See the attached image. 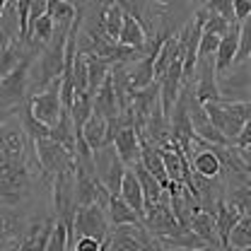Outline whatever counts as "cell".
<instances>
[{
    "mask_svg": "<svg viewBox=\"0 0 251 251\" xmlns=\"http://www.w3.org/2000/svg\"><path fill=\"white\" fill-rule=\"evenodd\" d=\"M70 2H75V0H70Z\"/></svg>",
    "mask_w": 251,
    "mask_h": 251,
    "instance_id": "cell-42",
    "label": "cell"
},
{
    "mask_svg": "<svg viewBox=\"0 0 251 251\" xmlns=\"http://www.w3.org/2000/svg\"><path fill=\"white\" fill-rule=\"evenodd\" d=\"M94 111L101 114V116H106V119L121 114L119 97H116V90H114V77H111V75L104 80V85H101V87L97 90V94H94Z\"/></svg>",
    "mask_w": 251,
    "mask_h": 251,
    "instance_id": "cell-17",
    "label": "cell"
},
{
    "mask_svg": "<svg viewBox=\"0 0 251 251\" xmlns=\"http://www.w3.org/2000/svg\"><path fill=\"white\" fill-rule=\"evenodd\" d=\"M114 63L104 56H87V70H90V92L97 94V90L104 85V80L111 75Z\"/></svg>",
    "mask_w": 251,
    "mask_h": 251,
    "instance_id": "cell-26",
    "label": "cell"
},
{
    "mask_svg": "<svg viewBox=\"0 0 251 251\" xmlns=\"http://www.w3.org/2000/svg\"><path fill=\"white\" fill-rule=\"evenodd\" d=\"M36 56L39 53H31L29 58H25L12 73L0 77V104L5 109V116L12 111V106L25 101V94H27V87H29L31 80V65L36 61Z\"/></svg>",
    "mask_w": 251,
    "mask_h": 251,
    "instance_id": "cell-2",
    "label": "cell"
},
{
    "mask_svg": "<svg viewBox=\"0 0 251 251\" xmlns=\"http://www.w3.org/2000/svg\"><path fill=\"white\" fill-rule=\"evenodd\" d=\"M234 15H237V22H244L251 15V0H234Z\"/></svg>",
    "mask_w": 251,
    "mask_h": 251,
    "instance_id": "cell-36",
    "label": "cell"
},
{
    "mask_svg": "<svg viewBox=\"0 0 251 251\" xmlns=\"http://www.w3.org/2000/svg\"><path fill=\"white\" fill-rule=\"evenodd\" d=\"M124 7L116 2V0H106L99 10V17H97V27L106 31L114 41H119L121 29H124Z\"/></svg>",
    "mask_w": 251,
    "mask_h": 251,
    "instance_id": "cell-16",
    "label": "cell"
},
{
    "mask_svg": "<svg viewBox=\"0 0 251 251\" xmlns=\"http://www.w3.org/2000/svg\"><path fill=\"white\" fill-rule=\"evenodd\" d=\"M53 227H56V220H41V222H34L29 227V232L25 234L20 249H49V242H51V234H53Z\"/></svg>",
    "mask_w": 251,
    "mask_h": 251,
    "instance_id": "cell-19",
    "label": "cell"
},
{
    "mask_svg": "<svg viewBox=\"0 0 251 251\" xmlns=\"http://www.w3.org/2000/svg\"><path fill=\"white\" fill-rule=\"evenodd\" d=\"M114 145H116L119 155H121V159H124L128 167H133L135 162H140V155H143V140H140L135 126H130V124L124 126L121 133L116 135Z\"/></svg>",
    "mask_w": 251,
    "mask_h": 251,
    "instance_id": "cell-10",
    "label": "cell"
},
{
    "mask_svg": "<svg viewBox=\"0 0 251 251\" xmlns=\"http://www.w3.org/2000/svg\"><path fill=\"white\" fill-rule=\"evenodd\" d=\"M109 225H111L109 222V213H106V208L101 203L80 205L77 213H75V232H77V237L92 234L97 239H101V244H104V239H106V234L111 229Z\"/></svg>",
    "mask_w": 251,
    "mask_h": 251,
    "instance_id": "cell-6",
    "label": "cell"
},
{
    "mask_svg": "<svg viewBox=\"0 0 251 251\" xmlns=\"http://www.w3.org/2000/svg\"><path fill=\"white\" fill-rule=\"evenodd\" d=\"M234 27V22H229V20H225L220 12H213V10H208V17H205V29L208 31H215L220 36H225V34H229Z\"/></svg>",
    "mask_w": 251,
    "mask_h": 251,
    "instance_id": "cell-32",
    "label": "cell"
},
{
    "mask_svg": "<svg viewBox=\"0 0 251 251\" xmlns=\"http://www.w3.org/2000/svg\"><path fill=\"white\" fill-rule=\"evenodd\" d=\"M106 213H109V222L111 225H133V222H145L140 218L128 203L124 201L121 193H111L109 198V205H106Z\"/></svg>",
    "mask_w": 251,
    "mask_h": 251,
    "instance_id": "cell-23",
    "label": "cell"
},
{
    "mask_svg": "<svg viewBox=\"0 0 251 251\" xmlns=\"http://www.w3.org/2000/svg\"><path fill=\"white\" fill-rule=\"evenodd\" d=\"M155 58H157V53H148L145 58L133 63L130 77H133L135 90H145V87H150L152 82H157L155 80Z\"/></svg>",
    "mask_w": 251,
    "mask_h": 251,
    "instance_id": "cell-25",
    "label": "cell"
},
{
    "mask_svg": "<svg viewBox=\"0 0 251 251\" xmlns=\"http://www.w3.org/2000/svg\"><path fill=\"white\" fill-rule=\"evenodd\" d=\"M12 2H17V0H2V7H5V5H12Z\"/></svg>",
    "mask_w": 251,
    "mask_h": 251,
    "instance_id": "cell-40",
    "label": "cell"
},
{
    "mask_svg": "<svg viewBox=\"0 0 251 251\" xmlns=\"http://www.w3.org/2000/svg\"><path fill=\"white\" fill-rule=\"evenodd\" d=\"M193 90H196V97H198L203 104H208V101H222L218 68H215V56H201V58H198Z\"/></svg>",
    "mask_w": 251,
    "mask_h": 251,
    "instance_id": "cell-8",
    "label": "cell"
},
{
    "mask_svg": "<svg viewBox=\"0 0 251 251\" xmlns=\"http://www.w3.org/2000/svg\"><path fill=\"white\" fill-rule=\"evenodd\" d=\"M249 63H251V56H249Z\"/></svg>",
    "mask_w": 251,
    "mask_h": 251,
    "instance_id": "cell-41",
    "label": "cell"
},
{
    "mask_svg": "<svg viewBox=\"0 0 251 251\" xmlns=\"http://www.w3.org/2000/svg\"><path fill=\"white\" fill-rule=\"evenodd\" d=\"M208 10L220 12L225 20L229 22H237V15H234V0H208Z\"/></svg>",
    "mask_w": 251,
    "mask_h": 251,
    "instance_id": "cell-34",
    "label": "cell"
},
{
    "mask_svg": "<svg viewBox=\"0 0 251 251\" xmlns=\"http://www.w3.org/2000/svg\"><path fill=\"white\" fill-rule=\"evenodd\" d=\"M159 239V247L162 249H184V251H203L210 249V244L198 237L193 229H186V232H179V234H169V237H157Z\"/></svg>",
    "mask_w": 251,
    "mask_h": 251,
    "instance_id": "cell-18",
    "label": "cell"
},
{
    "mask_svg": "<svg viewBox=\"0 0 251 251\" xmlns=\"http://www.w3.org/2000/svg\"><path fill=\"white\" fill-rule=\"evenodd\" d=\"M220 92L222 101H247L251 99V68L242 63L232 65V73L227 70L220 75Z\"/></svg>",
    "mask_w": 251,
    "mask_h": 251,
    "instance_id": "cell-9",
    "label": "cell"
},
{
    "mask_svg": "<svg viewBox=\"0 0 251 251\" xmlns=\"http://www.w3.org/2000/svg\"><path fill=\"white\" fill-rule=\"evenodd\" d=\"M249 56H251V15L239 27V51H237V61L234 63L249 61Z\"/></svg>",
    "mask_w": 251,
    "mask_h": 251,
    "instance_id": "cell-31",
    "label": "cell"
},
{
    "mask_svg": "<svg viewBox=\"0 0 251 251\" xmlns=\"http://www.w3.org/2000/svg\"><path fill=\"white\" fill-rule=\"evenodd\" d=\"M68 244H70L68 222L65 220H56V227H53V234H51V242H49V251H65Z\"/></svg>",
    "mask_w": 251,
    "mask_h": 251,
    "instance_id": "cell-30",
    "label": "cell"
},
{
    "mask_svg": "<svg viewBox=\"0 0 251 251\" xmlns=\"http://www.w3.org/2000/svg\"><path fill=\"white\" fill-rule=\"evenodd\" d=\"M119 44L138 46V49H143L145 53H150V51H148V44H150V41H148V29H145L130 12L124 15V29H121V36H119Z\"/></svg>",
    "mask_w": 251,
    "mask_h": 251,
    "instance_id": "cell-20",
    "label": "cell"
},
{
    "mask_svg": "<svg viewBox=\"0 0 251 251\" xmlns=\"http://www.w3.org/2000/svg\"><path fill=\"white\" fill-rule=\"evenodd\" d=\"M51 138H56L61 145H65L73 155L77 152V130H75V121L70 116V109H63L61 119L51 126Z\"/></svg>",
    "mask_w": 251,
    "mask_h": 251,
    "instance_id": "cell-21",
    "label": "cell"
},
{
    "mask_svg": "<svg viewBox=\"0 0 251 251\" xmlns=\"http://www.w3.org/2000/svg\"><path fill=\"white\" fill-rule=\"evenodd\" d=\"M61 90H63V77H58V80H53L46 90L36 92L29 99L34 114H36L44 124L53 126L61 119L63 109H65V106H63V99H61Z\"/></svg>",
    "mask_w": 251,
    "mask_h": 251,
    "instance_id": "cell-7",
    "label": "cell"
},
{
    "mask_svg": "<svg viewBox=\"0 0 251 251\" xmlns=\"http://www.w3.org/2000/svg\"><path fill=\"white\" fill-rule=\"evenodd\" d=\"M220 41H222V36H220V34L203 29V36H201V49H198V58H201V56H215V53H218V49H220Z\"/></svg>",
    "mask_w": 251,
    "mask_h": 251,
    "instance_id": "cell-33",
    "label": "cell"
},
{
    "mask_svg": "<svg viewBox=\"0 0 251 251\" xmlns=\"http://www.w3.org/2000/svg\"><path fill=\"white\" fill-rule=\"evenodd\" d=\"M106 130H109V119L94 111L92 116H90V121L82 128V138L90 143L92 150H99V148L109 145V143H106Z\"/></svg>",
    "mask_w": 251,
    "mask_h": 251,
    "instance_id": "cell-24",
    "label": "cell"
},
{
    "mask_svg": "<svg viewBox=\"0 0 251 251\" xmlns=\"http://www.w3.org/2000/svg\"><path fill=\"white\" fill-rule=\"evenodd\" d=\"M244 218V213L234 205V203H227V201H218V208H215V222H218V234L220 242H222V249L229 247V234L232 229L237 227V222Z\"/></svg>",
    "mask_w": 251,
    "mask_h": 251,
    "instance_id": "cell-12",
    "label": "cell"
},
{
    "mask_svg": "<svg viewBox=\"0 0 251 251\" xmlns=\"http://www.w3.org/2000/svg\"><path fill=\"white\" fill-rule=\"evenodd\" d=\"M56 34V20L51 12H46L44 17H39L34 25H31V39L41 41V44H49Z\"/></svg>",
    "mask_w": 251,
    "mask_h": 251,
    "instance_id": "cell-28",
    "label": "cell"
},
{
    "mask_svg": "<svg viewBox=\"0 0 251 251\" xmlns=\"http://www.w3.org/2000/svg\"><path fill=\"white\" fill-rule=\"evenodd\" d=\"M145 227L155 234V237H169V234H179V232H186L188 227H184L174 208H172V201H169V191L164 188V196L162 201L155 203L152 208H148V215H145Z\"/></svg>",
    "mask_w": 251,
    "mask_h": 251,
    "instance_id": "cell-5",
    "label": "cell"
},
{
    "mask_svg": "<svg viewBox=\"0 0 251 251\" xmlns=\"http://www.w3.org/2000/svg\"><path fill=\"white\" fill-rule=\"evenodd\" d=\"M31 5H34V0H17L15 2V12H17V22H20V36L25 39V41H34L31 39Z\"/></svg>",
    "mask_w": 251,
    "mask_h": 251,
    "instance_id": "cell-29",
    "label": "cell"
},
{
    "mask_svg": "<svg viewBox=\"0 0 251 251\" xmlns=\"http://www.w3.org/2000/svg\"><path fill=\"white\" fill-rule=\"evenodd\" d=\"M75 251H101V239H97L92 234H82V237H77Z\"/></svg>",
    "mask_w": 251,
    "mask_h": 251,
    "instance_id": "cell-35",
    "label": "cell"
},
{
    "mask_svg": "<svg viewBox=\"0 0 251 251\" xmlns=\"http://www.w3.org/2000/svg\"><path fill=\"white\" fill-rule=\"evenodd\" d=\"M239 22H234V27L229 34H225L222 36V41H220V49L218 53H215V68H218V77L220 75H225L234 61H237V51H239Z\"/></svg>",
    "mask_w": 251,
    "mask_h": 251,
    "instance_id": "cell-13",
    "label": "cell"
},
{
    "mask_svg": "<svg viewBox=\"0 0 251 251\" xmlns=\"http://www.w3.org/2000/svg\"><path fill=\"white\" fill-rule=\"evenodd\" d=\"M34 143V152H36V159L44 169L46 176H56L65 169H73L75 167V155L61 145L56 138H39V140H31Z\"/></svg>",
    "mask_w": 251,
    "mask_h": 251,
    "instance_id": "cell-3",
    "label": "cell"
},
{
    "mask_svg": "<svg viewBox=\"0 0 251 251\" xmlns=\"http://www.w3.org/2000/svg\"><path fill=\"white\" fill-rule=\"evenodd\" d=\"M121 196H124L126 203H128L140 218L145 220V215H148V208H145V193H143V184H140V179H138V174H135L133 167L126 169L124 184H121Z\"/></svg>",
    "mask_w": 251,
    "mask_h": 251,
    "instance_id": "cell-14",
    "label": "cell"
},
{
    "mask_svg": "<svg viewBox=\"0 0 251 251\" xmlns=\"http://www.w3.org/2000/svg\"><path fill=\"white\" fill-rule=\"evenodd\" d=\"M25 130V128H22ZM20 128L2 126L0 133V162H22L25 159V135Z\"/></svg>",
    "mask_w": 251,
    "mask_h": 251,
    "instance_id": "cell-11",
    "label": "cell"
},
{
    "mask_svg": "<svg viewBox=\"0 0 251 251\" xmlns=\"http://www.w3.org/2000/svg\"><path fill=\"white\" fill-rule=\"evenodd\" d=\"M205 109H208L213 124L229 140H237L244 124L251 119V99H247V101H208Z\"/></svg>",
    "mask_w": 251,
    "mask_h": 251,
    "instance_id": "cell-1",
    "label": "cell"
},
{
    "mask_svg": "<svg viewBox=\"0 0 251 251\" xmlns=\"http://www.w3.org/2000/svg\"><path fill=\"white\" fill-rule=\"evenodd\" d=\"M133 169H135V174H138V179H140V184H143L145 208H152L155 203L162 201V196H164V186L159 184V179H157L152 172H148V167H145L143 162H135V164H133Z\"/></svg>",
    "mask_w": 251,
    "mask_h": 251,
    "instance_id": "cell-22",
    "label": "cell"
},
{
    "mask_svg": "<svg viewBox=\"0 0 251 251\" xmlns=\"http://www.w3.org/2000/svg\"><path fill=\"white\" fill-rule=\"evenodd\" d=\"M191 229H193L198 237H203V239L210 244V249H222V242H220V234H218V222H215V213L198 208V210L191 215Z\"/></svg>",
    "mask_w": 251,
    "mask_h": 251,
    "instance_id": "cell-15",
    "label": "cell"
},
{
    "mask_svg": "<svg viewBox=\"0 0 251 251\" xmlns=\"http://www.w3.org/2000/svg\"><path fill=\"white\" fill-rule=\"evenodd\" d=\"M22 128H25V133L29 135L31 140H39V138H49V135H51V126L44 124V121L34 114L29 101L22 106Z\"/></svg>",
    "mask_w": 251,
    "mask_h": 251,
    "instance_id": "cell-27",
    "label": "cell"
},
{
    "mask_svg": "<svg viewBox=\"0 0 251 251\" xmlns=\"http://www.w3.org/2000/svg\"><path fill=\"white\" fill-rule=\"evenodd\" d=\"M234 145H237V148H249L251 145V119L244 124L242 133H239V135H237V140H234Z\"/></svg>",
    "mask_w": 251,
    "mask_h": 251,
    "instance_id": "cell-38",
    "label": "cell"
},
{
    "mask_svg": "<svg viewBox=\"0 0 251 251\" xmlns=\"http://www.w3.org/2000/svg\"><path fill=\"white\" fill-rule=\"evenodd\" d=\"M94 164H97L99 179L106 184V188L111 193H121V184H124L128 164L121 159L116 145H104V148L94 150Z\"/></svg>",
    "mask_w": 251,
    "mask_h": 251,
    "instance_id": "cell-4",
    "label": "cell"
},
{
    "mask_svg": "<svg viewBox=\"0 0 251 251\" xmlns=\"http://www.w3.org/2000/svg\"><path fill=\"white\" fill-rule=\"evenodd\" d=\"M46 12H49V0H34V5H31V15H29L31 25H34L39 17H44Z\"/></svg>",
    "mask_w": 251,
    "mask_h": 251,
    "instance_id": "cell-37",
    "label": "cell"
},
{
    "mask_svg": "<svg viewBox=\"0 0 251 251\" xmlns=\"http://www.w3.org/2000/svg\"><path fill=\"white\" fill-rule=\"evenodd\" d=\"M239 152H242V157H244V162L251 167V145L249 148H239Z\"/></svg>",
    "mask_w": 251,
    "mask_h": 251,
    "instance_id": "cell-39",
    "label": "cell"
}]
</instances>
